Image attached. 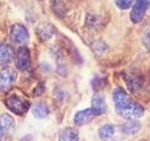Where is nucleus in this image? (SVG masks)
I'll return each instance as SVG.
<instances>
[{
  "mask_svg": "<svg viewBox=\"0 0 150 141\" xmlns=\"http://www.w3.org/2000/svg\"><path fill=\"white\" fill-rule=\"evenodd\" d=\"M35 33H37V36L40 38V41H43V42L49 41L56 33V27L50 23H43L37 26Z\"/></svg>",
  "mask_w": 150,
  "mask_h": 141,
  "instance_id": "obj_9",
  "label": "nucleus"
},
{
  "mask_svg": "<svg viewBox=\"0 0 150 141\" xmlns=\"http://www.w3.org/2000/svg\"><path fill=\"white\" fill-rule=\"evenodd\" d=\"M11 39L18 45H24L30 39V33L27 28L21 24H14L11 28Z\"/></svg>",
  "mask_w": 150,
  "mask_h": 141,
  "instance_id": "obj_5",
  "label": "nucleus"
},
{
  "mask_svg": "<svg viewBox=\"0 0 150 141\" xmlns=\"http://www.w3.org/2000/svg\"><path fill=\"white\" fill-rule=\"evenodd\" d=\"M115 1L120 10H128L134 5L136 0H115Z\"/></svg>",
  "mask_w": 150,
  "mask_h": 141,
  "instance_id": "obj_17",
  "label": "nucleus"
},
{
  "mask_svg": "<svg viewBox=\"0 0 150 141\" xmlns=\"http://www.w3.org/2000/svg\"><path fill=\"white\" fill-rule=\"evenodd\" d=\"M95 116H97V115H96L95 110L90 107V108L79 110V112H77L76 114H74L73 122L76 126H84V125H88L89 122H91Z\"/></svg>",
  "mask_w": 150,
  "mask_h": 141,
  "instance_id": "obj_7",
  "label": "nucleus"
},
{
  "mask_svg": "<svg viewBox=\"0 0 150 141\" xmlns=\"http://www.w3.org/2000/svg\"><path fill=\"white\" fill-rule=\"evenodd\" d=\"M52 10H53V12H54L57 16H59V17H63V14H64L65 11H66L64 4L60 1V0H53Z\"/></svg>",
  "mask_w": 150,
  "mask_h": 141,
  "instance_id": "obj_16",
  "label": "nucleus"
},
{
  "mask_svg": "<svg viewBox=\"0 0 150 141\" xmlns=\"http://www.w3.org/2000/svg\"><path fill=\"white\" fill-rule=\"evenodd\" d=\"M142 42H143L144 46L150 51V25L145 28V31H144V33H143Z\"/></svg>",
  "mask_w": 150,
  "mask_h": 141,
  "instance_id": "obj_18",
  "label": "nucleus"
},
{
  "mask_svg": "<svg viewBox=\"0 0 150 141\" xmlns=\"http://www.w3.org/2000/svg\"><path fill=\"white\" fill-rule=\"evenodd\" d=\"M150 9V0H136L132 5V10L130 12V19L134 24L141 23L144 17L146 11Z\"/></svg>",
  "mask_w": 150,
  "mask_h": 141,
  "instance_id": "obj_3",
  "label": "nucleus"
},
{
  "mask_svg": "<svg viewBox=\"0 0 150 141\" xmlns=\"http://www.w3.org/2000/svg\"><path fill=\"white\" fill-rule=\"evenodd\" d=\"M141 129V123L137 120H128V122L122 127V132L127 135L136 134Z\"/></svg>",
  "mask_w": 150,
  "mask_h": 141,
  "instance_id": "obj_15",
  "label": "nucleus"
},
{
  "mask_svg": "<svg viewBox=\"0 0 150 141\" xmlns=\"http://www.w3.org/2000/svg\"><path fill=\"white\" fill-rule=\"evenodd\" d=\"M38 87H39V90H38V88H35V90H34V95H35V96H37V95H40V94L44 91V89H45V88H44V83H43V82H42V83H39V85H38Z\"/></svg>",
  "mask_w": 150,
  "mask_h": 141,
  "instance_id": "obj_19",
  "label": "nucleus"
},
{
  "mask_svg": "<svg viewBox=\"0 0 150 141\" xmlns=\"http://www.w3.org/2000/svg\"><path fill=\"white\" fill-rule=\"evenodd\" d=\"M17 80V74L14 70L10 68H4L0 70V90L1 91H7L12 88Z\"/></svg>",
  "mask_w": 150,
  "mask_h": 141,
  "instance_id": "obj_6",
  "label": "nucleus"
},
{
  "mask_svg": "<svg viewBox=\"0 0 150 141\" xmlns=\"http://www.w3.org/2000/svg\"><path fill=\"white\" fill-rule=\"evenodd\" d=\"M5 104L10 112L17 115H25L31 107L30 101L18 94H10L8 96H6Z\"/></svg>",
  "mask_w": 150,
  "mask_h": 141,
  "instance_id": "obj_2",
  "label": "nucleus"
},
{
  "mask_svg": "<svg viewBox=\"0 0 150 141\" xmlns=\"http://www.w3.org/2000/svg\"><path fill=\"white\" fill-rule=\"evenodd\" d=\"M112 100L115 103L117 114L125 120H138L143 116L144 109L136 101L131 100L122 88H116L112 93Z\"/></svg>",
  "mask_w": 150,
  "mask_h": 141,
  "instance_id": "obj_1",
  "label": "nucleus"
},
{
  "mask_svg": "<svg viewBox=\"0 0 150 141\" xmlns=\"http://www.w3.org/2000/svg\"><path fill=\"white\" fill-rule=\"evenodd\" d=\"M14 64H16V68L18 70H24L28 69L30 68V64H31V53H30V50L27 46H20L16 55H14Z\"/></svg>",
  "mask_w": 150,
  "mask_h": 141,
  "instance_id": "obj_4",
  "label": "nucleus"
},
{
  "mask_svg": "<svg viewBox=\"0 0 150 141\" xmlns=\"http://www.w3.org/2000/svg\"><path fill=\"white\" fill-rule=\"evenodd\" d=\"M0 125H1L5 134H11L13 133L14 130V127H16V122H14V119L10 115V114H1L0 115Z\"/></svg>",
  "mask_w": 150,
  "mask_h": 141,
  "instance_id": "obj_14",
  "label": "nucleus"
},
{
  "mask_svg": "<svg viewBox=\"0 0 150 141\" xmlns=\"http://www.w3.org/2000/svg\"><path fill=\"white\" fill-rule=\"evenodd\" d=\"M4 135H5V132H4V129H3V127H1V125H0V141L3 140V137H4Z\"/></svg>",
  "mask_w": 150,
  "mask_h": 141,
  "instance_id": "obj_20",
  "label": "nucleus"
},
{
  "mask_svg": "<svg viewBox=\"0 0 150 141\" xmlns=\"http://www.w3.org/2000/svg\"><path fill=\"white\" fill-rule=\"evenodd\" d=\"M98 135L102 141H114L116 135V128L112 125H104L99 128Z\"/></svg>",
  "mask_w": 150,
  "mask_h": 141,
  "instance_id": "obj_12",
  "label": "nucleus"
},
{
  "mask_svg": "<svg viewBox=\"0 0 150 141\" xmlns=\"http://www.w3.org/2000/svg\"><path fill=\"white\" fill-rule=\"evenodd\" d=\"M14 58V52L8 44H0V66H7Z\"/></svg>",
  "mask_w": 150,
  "mask_h": 141,
  "instance_id": "obj_10",
  "label": "nucleus"
},
{
  "mask_svg": "<svg viewBox=\"0 0 150 141\" xmlns=\"http://www.w3.org/2000/svg\"><path fill=\"white\" fill-rule=\"evenodd\" d=\"M59 141H79V134L76 128L66 127L59 133Z\"/></svg>",
  "mask_w": 150,
  "mask_h": 141,
  "instance_id": "obj_13",
  "label": "nucleus"
},
{
  "mask_svg": "<svg viewBox=\"0 0 150 141\" xmlns=\"http://www.w3.org/2000/svg\"><path fill=\"white\" fill-rule=\"evenodd\" d=\"M91 108L95 110L96 115H103L106 112V102H105V97L100 94V93H96L93 94L92 98H91Z\"/></svg>",
  "mask_w": 150,
  "mask_h": 141,
  "instance_id": "obj_8",
  "label": "nucleus"
},
{
  "mask_svg": "<svg viewBox=\"0 0 150 141\" xmlns=\"http://www.w3.org/2000/svg\"><path fill=\"white\" fill-rule=\"evenodd\" d=\"M32 114L35 119H45L50 114V108L47 103L43 101H38L37 103H34L32 107Z\"/></svg>",
  "mask_w": 150,
  "mask_h": 141,
  "instance_id": "obj_11",
  "label": "nucleus"
}]
</instances>
